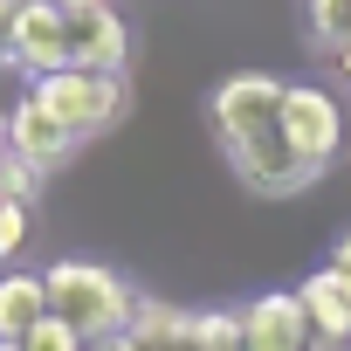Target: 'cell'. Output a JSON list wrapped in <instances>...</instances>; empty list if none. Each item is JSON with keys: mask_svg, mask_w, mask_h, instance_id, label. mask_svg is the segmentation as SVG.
Instances as JSON below:
<instances>
[{"mask_svg": "<svg viewBox=\"0 0 351 351\" xmlns=\"http://www.w3.org/2000/svg\"><path fill=\"white\" fill-rule=\"evenodd\" d=\"M282 90H289V83H276V76H228V83H214V97H207V124H214V138H221V152H228V165H234V180H241L248 193H262V200L303 193V186L317 180V172L289 152Z\"/></svg>", "mask_w": 351, "mask_h": 351, "instance_id": "cell-1", "label": "cell"}, {"mask_svg": "<svg viewBox=\"0 0 351 351\" xmlns=\"http://www.w3.org/2000/svg\"><path fill=\"white\" fill-rule=\"evenodd\" d=\"M42 289H49V317H62V324L83 330L90 344L131 330V317H138V296H131L104 262H49V269H42Z\"/></svg>", "mask_w": 351, "mask_h": 351, "instance_id": "cell-2", "label": "cell"}, {"mask_svg": "<svg viewBox=\"0 0 351 351\" xmlns=\"http://www.w3.org/2000/svg\"><path fill=\"white\" fill-rule=\"evenodd\" d=\"M28 90H35L76 138H97V131H110V124L131 110V90H124V76H110V69H49V76H28Z\"/></svg>", "mask_w": 351, "mask_h": 351, "instance_id": "cell-3", "label": "cell"}, {"mask_svg": "<svg viewBox=\"0 0 351 351\" xmlns=\"http://www.w3.org/2000/svg\"><path fill=\"white\" fill-rule=\"evenodd\" d=\"M282 131H289V152H296L310 172H324V165L344 152V110H337V97L317 90V83H289V90H282Z\"/></svg>", "mask_w": 351, "mask_h": 351, "instance_id": "cell-4", "label": "cell"}, {"mask_svg": "<svg viewBox=\"0 0 351 351\" xmlns=\"http://www.w3.org/2000/svg\"><path fill=\"white\" fill-rule=\"evenodd\" d=\"M0 131H8V158H21V165H35V172H56V165L83 145V138H76V131L35 97V90L14 97V110L0 117Z\"/></svg>", "mask_w": 351, "mask_h": 351, "instance_id": "cell-5", "label": "cell"}, {"mask_svg": "<svg viewBox=\"0 0 351 351\" xmlns=\"http://www.w3.org/2000/svg\"><path fill=\"white\" fill-rule=\"evenodd\" d=\"M241 351H317V330L296 303V289H269L241 303Z\"/></svg>", "mask_w": 351, "mask_h": 351, "instance_id": "cell-6", "label": "cell"}, {"mask_svg": "<svg viewBox=\"0 0 351 351\" xmlns=\"http://www.w3.org/2000/svg\"><path fill=\"white\" fill-rule=\"evenodd\" d=\"M14 69H21V76L69 69V8H56V0H28V8H21V28H14Z\"/></svg>", "mask_w": 351, "mask_h": 351, "instance_id": "cell-7", "label": "cell"}, {"mask_svg": "<svg viewBox=\"0 0 351 351\" xmlns=\"http://www.w3.org/2000/svg\"><path fill=\"white\" fill-rule=\"evenodd\" d=\"M131 62V28L117 8H76L69 14V69H110L124 76Z\"/></svg>", "mask_w": 351, "mask_h": 351, "instance_id": "cell-8", "label": "cell"}, {"mask_svg": "<svg viewBox=\"0 0 351 351\" xmlns=\"http://www.w3.org/2000/svg\"><path fill=\"white\" fill-rule=\"evenodd\" d=\"M296 303H303V317H310V330H317V344H351V269H337V262H324V269H310L303 282H296Z\"/></svg>", "mask_w": 351, "mask_h": 351, "instance_id": "cell-9", "label": "cell"}, {"mask_svg": "<svg viewBox=\"0 0 351 351\" xmlns=\"http://www.w3.org/2000/svg\"><path fill=\"white\" fill-rule=\"evenodd\" d=\"M124 337L138 351H207L200 344V310H172V303H138Z\"/></svg>", "mask_w": 351, "mask_h": 351, "instance_id": "cell-10", "label": "cell"}, {"mask_svg": "<svg viewBox=\"0 0 351 351\" xmlns=\"http://www.w3.org/2000/svg\"><path fill=\"white\" fill-rule=\"evenodd\" d=\"M42 317H49V289H42V276L8 269V276H0V344H21Z\"/></svg>", "mask_w": 351, "mask_h": 351, "instance_id": "cell-11", "label": "cell"}, {"mask_svg": "<svg viewBox=\"0 0 351 351\" xmlns=\"http://www.w3.org/2000/svg\"><path fill=\"white\" fill-rule=\"evenodd\" d=\"M303 28L317 56H337L351 42V0H303Z\"/></svg>", "mask_w": 351, "mask_h": 351, "instance_id": "cell-12", "label": "cell"}, {"mask_svg": "<svg viewBox=\"0 0 351 351\" xmlns=\"http://www.w3.org/2000/svg\"><path fill=\"white\" fill-rule=\"evenodd\" d=\"M28 241H35V200H8L0 193V262L21 255Z\"/></svg>", "mask_w": 351, "mask_h": 351, "instance_id": "cell-13", "label": "cell"}, {"mask_svg": "<svg viewBox=\"0 0 351 351\" xmlns=\"http://www.w3.org/2000/svg\"><path fill=\"white\" fill-rule=\"evenodd\" d=\"M21 351H90V337H83V330H69L62 317H42V324L21 337Z\"/></svg>", "mask_w": 351, "mask_h": 351, "instance_id": "cell-14", "label": "cell"}, {"mask_svg": "<svg viewBox=\"0 0 351 351\" xmlns=\"http://www.w3.org/2000/svg\"><path fill=\"white\" fill-rule=\"evenodd\" d=\"M200 344L207 351H241V310H200Z\"/></svg>", "mask_w": 351, "mask_h": 351, "instance_id": "cell-15", "label": "cell"}, {"mask_svg": "<svg viewBox=\"0 0 351 351\" xmlns=\"http://www.w3.org/2000/svg\"><path fill=\"white\" fill-rule=\"evenodd\" d=\"M21 8H28V0H0V69L14 62V28H21Z\"/></svg>", "mask_w": 351, "mask_h": 351, "instance_id": "cell-16", "label": "cell"}, {"mask_svg": "<svg viewBox=\"0 0 351 351\" xmlns=\"http://www.w3.org/2000/svg\"><path fill=\"white\" fill-rule=\"evenodd\" d=\"M330 62H337V83H344V90H351V42H344V49H337V56H330Z\"/></svg>", "mask_w": 351, "mask_h": 351, "instance_id": "cell-17", "label": "cell"}, {"mask_svg": "<svg viewBox=\"0 0 351 351\" xmlns=\"http://www.w3.org/2000/svg\"><path fill=\"white\" fill-rule=\"evenodd\" d=\"M90 351H138V344H131V337H124V330H117V337H97V344H90Z\"/></svg>", "mask_w": 351, "mask_h": 351, "instance_id": "cell-18", "label": "cell"}, {"mask_svg": "<svg viewBox=\"0 0 351 351\" xmlns=\"http://www.w3.org/2000/svg\"><path fill=\"white\" fill-rule=\"evenodd\" d=\"M56 8H69V14H76V8H110V0H56Z\"/></svg>", "mask_w": 351, "mask_h": 351, "instance_id": "cell-19", "label": "cell"}, {"mask_svg": "<svg viewBox=\"0 0 351 351\" xmlns=\"http://www.w3.org/2000/svg\"><path fill=\"white\" fill-rule=\"evenodd\" d=\"M0 351H21V344H0Z\"/></svg>", "mask_w": 351, "mask_h": 351, "instance_id": "cell-20", "label": "cell"}]
</instances>
